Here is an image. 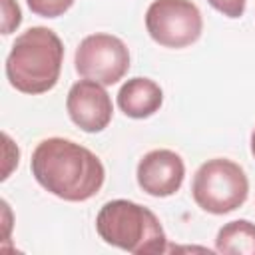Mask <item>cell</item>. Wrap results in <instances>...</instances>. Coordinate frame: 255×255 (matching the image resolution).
<instances>
[{
	"label": "cell",
	"mask_w": 255,
	"mask_h": 255,
	"mask_svg": "<svg viewBox=\"0 0 255 255\" xmlns=\"http://www.w3.org/2000/svg\"><path fill=\"white\" fill-rule=\"evenodd\" d=\"M30 169L48 193L72 203L92 199L106 181L102 159L66 137L42 139L32 151Z\"/></svg>",
	"instance_id": "1"
},
{
	"label": "cell",
	"mask_w": 255,
	"mask_h": 255,
	"mask_svg": "<svg viewBox=\"0 0 255 255\" xmlns=\"http://www.w3.org/2000/svg\"><path fill=\"white\" fill-rule=\"evenodd\" d=\"M64 44L46 26H32L16 36L6 58V78L22 94L38 96L50 92L62 72Z\"/></svg>",
	"instance_id": "2"
},
{
	"label": "cell",
	"mask_w": 255,
	"mask_h": 255,
	"mask_svg": "<svg viewBox=\"0 0 255 255\" xmlns=\"http://www.w3.org/2000/svg\"><path fill=\"white\" fill-rule=\"evenodd\" d=\"M96 231L104 243L133 255L167 251V237L157 215L129 199H112L96 215Z\"/></svg>",
	"instance_id": "3"
},
{
	"label": "cell",
	"mask_w": 255,
	"mask_h": 255,
	"mask_svg": "<svg viewBox=\"0 0 255 255\" xmlns=\"http://www.w3.org/2000/svg\"><path fill=\"white\" fill-rule=\"evenodd\" d=\"M249 195L245 169L227 157L203 161L191 181V197L199 209L211 215H225L239 209Z\"/></svg>",
	"instance_id": "4"
},
{
	"label": "cell",
	"mask_w": 255,
	"mask_h": 255,
	"mask_svg": "<svg viewBox=\"0 0 255 255\" xmlns=\"http://www.w3.org/2000/svg\"><path fill=\"white\" fill-rule=\"evenodd\" d=\"M145 30L163 48H187L203 32L201 10L191 0H153L145 10Z\"/></svg>",
	"instance_id": "5"
},
{
	"label": "cell",
	"mask_w": 255,
	"mask_h": 255,
	"mask_svg": "<svg viewBox=\"0 0 255 255\" xmlns=\"http://www.w3.org/2000/svg\"><path fill=\"white\" fill-rule=\"evenodd\" d=\"M74 68L82 78L96 80L104 86H114L129 70V50L122 38L96 32L78 44Z\"/></svg>",
	"instance_id": "6"
},
{
	"label": "cell",
	"mask_w": 255,
	"mask_h": 255,
	"mask_svg": "<svg viewBox=\"0 0 255 255\" xmlns=\"http://www.w3.org/2000/svg\"><path fill=\"white\" fill-rule=\"evenodd\" d=\"M66 110L70 120L86 133L104 131L114 116V104L106 86L96 80L76 82L66 98Z\"/></svg>",
	"instance_id": "7"
},
{
	"label": "cell",
	"mask_w": 255,
	"mask_h": 255,
	"mask_svg": "<svg viewBox=\"0 0 255 255\" xmlns=\"http://www.w3.org/2000/svg\"><path fill=\"white\" fill-rule=\"evenodd\" d=\"M137 185L151 197H169L179 191L185 179V163L173 149L147 151L135 169Z\"/></svg>",
	"instance_id": "8"
},
{
	"label": "cell",
	"mask_w": 255,
	"mask_h": 255,
	"mask_svg": "<svg viewBox=\"0 0 255 255\" xmlns=\"http://www.w3.org/2000/svg\"><path fill=\"white\" fill-rule=\"evenodd\" d=\"M163 104V90L151 78H129L118 92V108L131 120H145L159 112Z\"/></svg>",
	"instance_id": "9"
},
{
	"label": "cell",
	"mask_w": 255,
	"mask_h": 255,
	"mask_svg": "<svg viewBox=\"0 0 255 255\" xmlns=\"http://www.w3.org/2000/svg\"><path fill=\"white\" fill-rule=\"evenodd\" d=\"M215 251L229 255H255V223L247 219L225 223L217 231Z\"/></svg>",
	"instance_id": "10"
},
{
	"label": "cell",
	"mask_w": 255,
	"mask_h": 255,
	"mask_svg": "<svg viewBox=\"0 0 255 255\" xmlns=\"http://www.w3.org/2000/svg\"><path fill=\"white\" fill-rule=\"evenodd\" d=\"M76 0H26L28 8L32 10V14L42 16V18H58L64 16Z\"/></svg>",
	"instance_id": "11"
},
{
	"label": "cell",
	"mask_w": 255,
	"mask_h": 255,
	"mask_svg": "<svg viewBox=\"0 0 255 255\" xmlns=\"http://www.w3.org/2000/svg\"><path fill=\"white\" fill-rule=\"evenodd\" d=\"M2 2V34H12L22 24V12L16 0H0Z\"/></svg>",
	"instance_id": "12"
},
{
	"label": "cell",
	"mask_w": 255,
	"mask_h": 255,
	"mask_svg": "<svg viewBox=\"0 0 255 255\" xmlns=\"http://www.w3.org/2000/svg\"><path fill=\"white\" fill-rule=\"evenodd\" d=\"M207 4L227 18H241L247 6V0H207Z\"/></svg>",
	"instance_id": "13"
},
{
	"label": "cell",
	"mask_w": 255,
	"mask_h": 255,
	"mask_svg": "<svg viewBox=\"0 0 255 255\" xmlns=\"http://www.w3.org/2000/svg\"><path fill=\"white\" fill-rule=\"evenodd\" d=\"M2 139H4V157H6V165H4V171H2V179H8L10 177V171H12V167L14 165H18V157H20V151L18 153H14V155H10V135L4 131L2 133Z\"/></svg>",
	"instance_id": "14"
},
{
	"label": "cell",
	"mask_w": 255,
	"mask_h": 255,
	"mask_svg": "<svg viewBox=\"0 0 255 255\" xmlns=\"http://www.w3.org/2000/svg\"><path fill=\"white\" fill-rule=\"evenodd\" d=\"M251 153H253V157H255V128H253V131H251Z\"/></svg>",
	"instance_id": "15"
}]
</instances>
